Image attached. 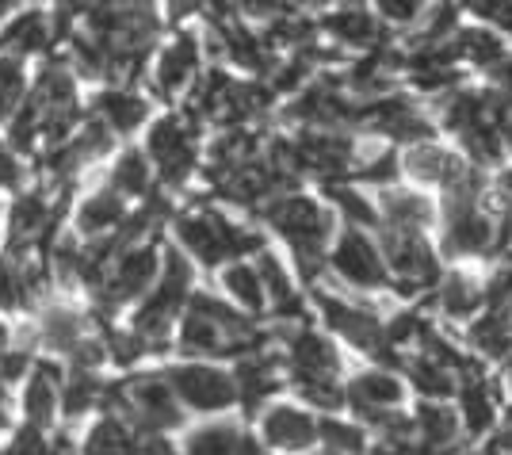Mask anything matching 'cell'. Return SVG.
<instances>
[{"mask_svg":"<svg viewBox=\"0 0 512 455\" xmlns=\"http://www.w3.org/2000/svg\"><path fill=\"white\" fill-rule=\"evenodd\" d=\"M379 8H383L386 20L394 23H409L421 8H425V0H379Z\"/></svg>","mask_w":512,"mask_h":455,"instance_id":"cell-53","label":"cell"},{"mask_svg":"<svg viewBox=\"0 0 512 455\" xmlns=\"http://www.w3.org/2000/svg\"><path fill=\"white\" fill-rule=\"evenodd\" d=\"M77 455H142V436L134 433L123 417L104 410L85 429Z\"/></svg>","mask_w":512,"mask_h":455,"instance_id":"cell-17","label":"cell"},{"mask_svg":"<svg viewBox=\"0 0 512 455\" xmlns=\"http://www.w3.org/2000/svg\"><path fill=\"white\" fill-rule=\"evenodd\" d=\"M176 345L192 360H203V356H237L241 360L249 352H260L264 333L245 314H237L234 306H226L207 291H192Z\"/></svg>","mask_w":512,"mask_h":455,"instance_id":"cell-1","label":"cell"},{"mask_svg":"<svg viewBox=\"0 0 512 455\" xmlns=\"http://www.w3.org/2000/svg\"><path fill=\"white\" fill-rule=\"evenodd\" d=\"M23 88H27L23 62H16V58H4V54H0V123H8V119L20 111Z\"/></svg>","mask_w":512,"mask_h":455,"instance_id":"cell-40","label":"cell"},{"mask_svg":"<svg viewBox=\"0 0 512 455\" xmlns=\"http://www.w3.org/2000/svg\"><path fill=\"white\" fill-rule=\"evenodd\" d=\"M46 43H50V31H46L43 12H23L20 20L4 27V35H0V54L23 62V58H31V54H43Z\"/></svg>","mask_w":512,"mask_h":455,"instance_id":"cell-25","label":"cell"},{"mask_svg":"<svg viewBox=\"0 0 512 455\" xmlns=\"http://www.w3.org/2000/svg\"><path fill=\"white\" fill-rule=\"evenodd\" d=\"M386 345L390 348H406V345H421L425 341V333H428V322L421 318V314H398L394 322H386Z\"/></svg>","mask_w":512,"mask_h":455,"instance_id":"cell-46","label":"cell"},{"mask_svg":"<svg viewBox=\"0 0 512 455\" xmlns=\"http://www.w3.org/2000/svg\"><path fill=\"white\" fill-rule=\"evenodd\" d=\"M234 387H237V402L249 413H256V406H260L268 394H276V390L283 387V379H279V360L272 352H264V348L241 356L234 371Z\"/></svg>","mask_w":512,"mask_h":455,"instance_id":"cell-16","label":"cell"},{"mask_svg":"<svg viewBox=\"0 0 512 455\" xmlns=\"http://www.w3.org/2000/svg\"><path fill=\"white\" fill-rule=\"evenodd\" d=\"M245 429H237L234 421H207L184 436L180 455H241Z\"/></svg>","mask_w":512,"mask_h":455,"instance_id":"cell-30","label":"cell"},{"mask_svg":"<svg viewBox=\"0 0 512 455\" xmlns=\"http://www.w3.org/2000/svg\"><path fill=\"white\" fill-rule=\"evenodd\" d=\"M314 31H318V23L302 20V16H279L268 31V50L272 46H310Z\"/></svg>","mask_w":512,"mask_h":455,"instance_id":"cell-44","label":"cell"},{"mask_svg":"<svg viewBox=\"0 0 512 455\" xmlns=\"http://www.w3.org/2000/svg\"><path fill=\"white\" fill-rule=\"evenodd\" d=\"M459 4L474 16H482V20L512 27V0H459Z\"/></svg>","mask_w":512,"mask_h":455,"instance_id":"cell-49","label":"cell"},{"mask_svg":"<svg viewBox=\"0 0 512 455\" xmlns=\"http://www.w3.org/2000/svg\"><path fill=\"white\" fill-rule=\"evenodd\" d=\"M482 295H486V303H490L493 310H497V306L509 303V299H512V264H505V268H501V272L493 276L490 287H486Z\"/></svg>","mask_w":512,"mask_h":455,"instance_id":"cell-51","label":"cell"},{"mask_svg":"<svg viewBox=\"0 0 512 455\" xmlns=\"http://www.w3.org/2000/svg\"><path fill=\"white\" fill-rule=\"evenodd\" d=\"M329 192H333V199L341 203V211L348 215V226H371V222H379V211H375L363 195L348 192V188H337V184H329Z\"/></svg>","mask_w":512,"mask_h":455,"instance_id":"cell-48","label":"cell"},{"mask_svg":"<svg viewBox=\"0 0 512 455\" xmlns=\"http://www.w3.org/2000/svg\"><path fill=\"white\" fill-rule=\"evenodd\" d=\"M493 81L501 85V92L512 100V62H497L493 65Z\"/></svg>","mask_w":512,"mask_h":455,"instance_id":"cell-58","label":"cell"},{"mask_svg":"<svg viewBox=\"0 0 512 455\" xmlns=\"http://www.w3.org/2000/svg\"><path fill=\"white\" fill-rule=\"evenodd\" d=\"M260 444L268 452L299 455L318 444V421L299 406H272L260 417Z\"/></svg>","mask_w":512,"mask_h":455,"instance_id":"cell-11","label":"cell"},{"mask_svg":"<svg viewBox=\"0 0 512 455\" xmlns=\"http://www.w3.org/2000/svg\"><path fill=\"white\" fill-rule=\"evenodd\" d=\"M199 69V39L195 35H180L172 46H165L161 62H157V92L161 96H176L180 88L188 85Z\"/></svg>","mask_w":512,"mask_h":455,"instance_id":"cell-22","label":"cell"},{"mask_svg":"<svg viewBox=\"0 0 512 455\" xmlns=\"http://www.w3.org/2000/svg\"><path fill=\"white\" fill-rule=\"evenodd\" d=\"M291 387L299 390L310 406H318V410H341L344 406V387L337 379H299Z\"/></svg>","mask_w":512,"mask_h":455,"instance_id":"cell-45","label":"cell"},{"mask_svg":"<svg viewBox=\"0 0 512 455\" xmlns=\"http://www.w3.org/2000/svg\"><path fill=\"white\" fill-rule=\"evenodd\" d=\"M8 123H12V146H16V150H31V146L39 142V111H35L31 100H23L20 111H16Z\"/></svg>","mask_w":512,"mask_h":455,"instance_id":"cell-47","label":"cell"},{"mask_svg":"<svg viewBox=\"0 0 512 455\" xmlns=\"http://www.w3.org/2000/svg\"><path fill=\"white\" fill-rule=\"evenodd\" d=\"M161 272V253L153 241H142V245H130L119 257L111 260L107 276L92 291H96V303H100V314H115L119 306L142 299L153 287Z\"/></svg>","mask_w":512,"mask_h":455,"instance_id":"cell-5","label":"cell"},{"mask_svg":"<svg viewBox=\"0 0 512 455\" xmlns=\"http://www.w3.org/2000/svg\"><path fill=\"white\" fill-rule=\"evenodd\" d=\"M104 383L96 379V371L69 368L62 375V402H58V417H85L96 406H104Z\"/></svg>","mask_w":512,"mask_h":455,"instance_id":"cell-29","label":"cell"},{"mask_svg":"<svg viewBox=\"0 0 512 455\" xmlns=\"http://www.w3.org/2000/svg\"><path fill=\"white\" fill-rule=\"evenodd\" d=\"M150 188V165L138 150H127L111 169V192L115 195H146Z\"/></svg>","mask_w":512,"mask_h":455,"instance_id":"cell-39","label":"cell"},{"mask_svg":"<svg viewBox=\"0 0 512 455\" xmlns=\"http://www.w3.org/2000/svg\"><path fill=\"white\" fill-rule=\"evenodd\" d=\"M176 238L207 268H218L222 260L245 257V253L260 249V234L234 226L230 218L214 215V211H195V215L176 218Z\"/></svg>","mask_w":512,"mask_h":455,"instance_id":"cell-4","label":"cell"},{"mask_svg":"<svg viewBox=\"0 0 512 455\" xmlns=\"http://www.w3.org/2000/svg\"><path fill=\"white\" fill-rule=\"evenodd\" d=\"M0 455H73V448H65L58 440H50L43 429H31L23 425L12 433V440L0 448Z\"/></svg>","mask_w":512,"mask_h":455,"instance_id":"cell-42","label":"cell"},{"mask_svg":"<svg viewBox=\"0 0 512 455\" xmlns=\"http://www.w3.org/2000/svg\"><path fill=\"white\" fill-rule=\"evenodd\" d=\"M146 115H150L146 100L127 92V88H107L96 96V119L115 134H130L134 127H142Z\"/></svg>","mask_w":512,"mask_h":455,"instance_id":"cell-23","label":"cell"},{"mask_svg":"<svg viewBox=\"0 0 512 455\" xmlns=\"http://www.w3.org/2000/svg\"><path fill=\"white\" fill-rule=\"evenodd\" d=\"M295 157H299L302 173H314L325 184H337L352 161V138L337 134V130H306L295 142Z\"/></svg>","mask_w":512,"mask_h":455,"instance_id":"cell-10","label":"cell"},{"mask_svg":"<svg viewBox=\"0 0 512 455\" xmlns=\"http://www.w3.org/2000/svg\"><path fill=\"white\" fill-rule=\"evenodd\" d=\"M214 31H218V39H222V50H226L237 65H245V69H253V73H268V69H272V50H268V43H260L245 27H237V23H218Z\"/></svg>","mask_w":512,"mask_h":455,"instance_id":"cell-31","label":"cell"},{"mask_svg":"<svg viewBox=\"0 0 512 455\" xmlns=\"http://www.w3.org/2000/svg\"><path fill=\"white\" fill-rule=\"evenodd\" d=\"M398 173H402L398 157H394V153H383V157H375L371 165H363L356 176L367 180V184H390V180H398Z\"/></svg>","mask_w":512,"mask_h":455,"instance_id":"cell-50","label":"cell"},{"mask_svg":"<svg viewBox=\"0 0 512 455\" xmlns=\"http://www.w3.org/2000/svg\"><path fill=\"white\" fill-rule=\"evenodd\" d=\"M470 341L482 356L505 360V356H512V318L505 310H490L486 318L470 325Z\"/></svg>","mask_w":512,"mask_h":455,"instance_id":"cell-34","label":"cell"},{"mask_svg":"<svg viewBox=\"0 0 512 455\" xmlns=\"http://www.w3.org/2000/svg\"><path fill=\"white\" fill-rule=\"evenodd\" d=\"M306 4H329V0H306Z\"/></svg>","mask_w":512,"mask_h":455,"instance_id":"cell-62","label":"cell"},{"mask_svg":"<svg viewBox=\"0 0 512 455\" xmlns=\"http://www.w3.org/2000/svg\"><path fill=\"white\" fill-rule=\"evenodd\" d=\"M222 287H226L245 310H253V314H260V310L268 306V299H264V283H260L253 264H230V268L222 272Z\"/></svg>","mask_w":512,"mask_h":455,"instance_id":"cell-36","label":"cell"},{"mask_svg":"<svg viewBox=\"0 0 512 455\" xmlns=\"http://www.w3.org/2000/svg\"><path fill=\"white\" fill-rule=\"evenodd\" d=\"M459 394H463V421H459V425H467L470 436L490 433L493 421H497V390H493L490 379L478 368L467 371Z\"/></svg>","mask_w":512,"mask_h":455,"instance_id":"cell-21","label":"cell"},{"mask_svg":"<svg viewBox=\"0 0 512 455\" xmlns=\"http://www.w3.org/2000/svg\"><path fill=\"white\" fill-rule=\"evenodd\" d=\"M12 4H16V0H0V16H4V12L12 8Z\"/></svg>","mask_w":512,"mask_h":455,"instance_id":"cell-61","label":"cell"},{"mask_svg":"<svg viewBox=\"0 0 512 455\" xmlns=\"http://www.w3.org/2000/svg\"><path fill=\"white\" fill-rule=\"evenodd\" d=\"M318 306H321V314H325V322L333 325L348 345H356L360 352H367L371 360H379L386 371L402 364V356L386 345V329L375 314L356 310V306L341 303V299H329V295H318Z\"/></svg>","mask_w":512,"mask_h":455,"instance_id":"cell-8","label":"cell"},{"mask_svg":"<svg viewBox=\"0 0 512 455\" xmlns=\"http://www.w3.org/2000/svg\"><path fill=\"white\" fill-rule=\"evenodd\" d=\"M448 207V249L451 253H486L493 245V226L474 203H444Z\"/></svg>","mask_w":512,"mask_h":455,"instance_id":"cell-18","label":"cell"},{"mask_svg":"<svg viewBox=\"0 0 512 455\" xmlns=\"http://www.w3.org/2000/svg\"><path fill=\"white\" fill-rule=\"evenodd\" d=\"M4 348H8V329L0 325V352H4Z\"/></svg>","mask_w":512,"mask_h":455,"instance_id":"cell-59","label":"cell"},{"mask_svg":"<svg viewBox=\"0 0 512 455\" xmlns=\"http://www.w3.org/2000/svg\"><path fill=\"white\" fill-rule=\"evenodd\" d=\"M413 81L428 92H436V88H455L459 85V73H451V69H425V73H413Z\"/></svg>","mask_w":512,"mask_h":455,"instance_id":"cell-54","label":"cell"},{"mask_svg":"<svg viewBox=\"0 0 512 455\" xmlns=\"http://www.w3.org/2000/svg\"><path fill=\"white\" fill-rule=\"evenodd\" d=\"M363 455H425L417 440H375Z\"/></svg>","mask_w":512,"mask_h":455,"instance_id":"cell-55","label":"cell"},{"mask_svg":"<svg viewBox=\"0 0 512 455\" xmlns=\"http://www.w3.org/2000/svg\"><path fill=\"white\" fill-rule=\"evenodd\" d=\"M459 54L470 58L474 65H497L501 62V39L493 31H463L459 39Z\"/></svg>","mask_w":512,"mask_h":455,"instance_id":"cell-43","label":"cell"},{"mask_svg":"<svg viewBox=\"0 0 512 455\" xmlns=\"http://www.w3.org/2000/svg\"><path fill=\"white\" fill-rule=\"evenodd\" d=\"M150 157H153V165H157V173H161V180H165L169 188H180V184L195 173V130H192V119L169 115V119L153 123Z\"/></svg>","mask_w":512,"mask_h":455,"instance_id":"cell-9","label":"cell"},{"mask_svg":"<svg viewBox=\"0 0 512 455\" xmlns=\"http://www.w3.org/2000/svg\"><path fill=\"white\" fill-rule=\"evenodd\" d=\"M165 379H169L176 402L195 413H222L237 402L234 375L214 368V364H203V360L176 364V368L165 371Z\"/></svg>","mask_w":512,"mask_h":455,"instance_id":"cell-6","label":"cell"},{"mask_svg":"<svg viewBox=\"0 0 512 455\" xmlns=\"http://www.w3.org/2000/svg\"><path fill=\"white\" fill-rule=\"evenodd\" d=\"M409 379H413V387L421 390L425 398H451L455 390H459V383H455V375H451L448 368H440L436 360H428V356H417L413 364H409Z\"/></svg>","mask_w":512,"mask_h":455,"instance_id":"cell-38","label":"cell"},{"mask_svg":"<svg viewBox=\"0 0 512 455\" xmlns=\"http://www.w3.org/2000/svg\"><path fill=\"white\" fill-rule=\"evenodd\" d=\"M341 371V356L325 337H318L314 329H299L287 337V375L291 383L299 379H337Z\"/></svg>","mask_w":512,"mask_h":455,"instance_id":"cell-14","label":"cell"},{"mask_svg":"<svg viewBox=\"0 0 512 455\" xmlns=\"http://www.w3.org/2000/svg\"><path fill=\"white\" fill-rule=\"evenodd\" d=\"M383 215H386V226H398V230L421 234L428 222H432V203H428L425 195L390 192L383 199Z\"/></svg>","mask_w":512,"mask_h":455,"instance_id":"cell-35","label":"cell"},{"mask_svg":"<svg viewBox=\"0 0 512 455\" xmlns=\"http://www.w3.org/2000/svg\"><path fill=\"white\" fill-rule=\"evenodd\" d=\"M192 299V264L180 257L176 249H165V264L157 272L153 287L146 291V299L134 314L130 333L146 345V352H161L169 341L172 322L180 318V310Z\"/></svg>","mask_w":512,"mask_h":455,"instance_id":"cell-2","label":"cell"},{"mask_svg":"<svg viewBox=\"0 0 512 455\" xmlns=\"http://www.w3.org/2000/svg\"><path fill=\"white\" fill-rule=\"evenodd\" d=\"M360 123L383 130L386 138H398V142H425L432 134V123L402 96H386V100H375V104H363Z\"/></svg>","mask_w":512,"mask_h":455,"instance_id":"cell-15","label":"cell"},{"mask_svg":"<svg viewBox=\"0 0 512 455\" xmlns=\"http://www.w3.org/2000/svg\"><path fill=\"white\" fill-rule=\"evenodd\" d=\"M260 215L276 226L283 238L291 241V249L299 253V268L306 280H314L325 260V241L333 234V218L321 211L314 199L306 195H276L272 203H264Z\"/></svg>","mask_w":512,"mask_h":455,"instance_id":"cell-3","label":"cell"},{"mask_svg":"<svg viewBox=\"0 0 512 455\" xmlns=\"http://www.w3.org/2000/svg\"><path fill=\"white\" fill-rule=\"evenodd\" d=\"M207 12H211L214 27H218V23H234L237 0H207Z\"/></svg>","mask_w":512,"mask_h":455,"instance_id":"cell-57","label":"cell"},{"mask_svg":"<svg viewBox=\"0 0 512 455\" xmlns=\"http://www.w3.org/2000/svg\"><path fill=\"white\" fill-rule=\"evenodd\" d=\"M383 257H386L383 260L386 272L398 276V291L402 295H417L421 287H436L440 283V268H436L432 249L413 230L383 226Z\"/></svg>","mask_w":512,"mask_h":455,"instance_id":"cell-7","label":"cell"},{"mask_svg":"<svg viewBox=\"0 0 512 455\" xmlns=\"http://www.w3.org/2000/svg\"><path fill=\"white\" fill-rule=\"evenodd\" d=\"M509 379H512V360H509Z\"/></svg>","mask_w":512,"mask_h":455,"instance_id":"cell-63","label":"cell"},{"mask_svg":"<svg viewBox=\"0 0 512 455\" xmlns=\"http://www.w3.org/2000/svg\"><path fill=\"white\" fill-rule=\"evenodd\" d=\"M501 134L509 138V146H512V119H509V123H505V127H501Z\"/></svg>","mask_w":512,"mask_h":455,"instance_id":"cell-60","label":"cell"},{"mask_svg":"<svg viewBox=\"0 0 512 455\" xmlns=\"http://www.w3.org/2000/svg\"><path fill=\"white\" fill-rule=\"evenodd\" d=\"M406 169L413 176H421V180H432V184L448 188V184H455L459 176L467 173L470 165H463L455 153L440 150V146H413L406 153Z\"/></svg>","mask_w":512,"mask_h":455,"instance_id":"cell-28","label":"cell"},{"mask_svg":"<svg viewBox=\"0 0 512 455\" xmlns=\"http://www.w3.org/2000/svg\"><path fill=\"white\" fill-rule=\"evenodd\" d=\"M256 276L264 283V299H272L276 318H306L299 295H295V287H291L287 272H283V264H279L272 253H260V257H256Z\"/></svg>","mask_w":512,"mask_h":455,"instance_id":"cell-27","label":"cell"},{"mask_svg":"<svg viewBox=\"0 0 512 455\" xmlns=\"http://www.w3.org/2000/svg\"><path fill=\"white\" fill-rule=\"evenodd\" d=\"M119 222H123V195H115L111 188L88 195L85 207L77 211V230L92 241L111 238V234L119 230Z\"/></svg>","mask_w":512,"mask_h":455,"instance_id":"cell-26","label":"cell"},{"mask_svg":"<svg viewBox=\"0 0 512 455\" xmlns=\"http://www.w3.org/2000/svg\"><path fill=\"white\" fill-rule=\"evenodd\" d=\"M58 402H62V371L54 368L50 360L31 364L27 383H23V394H20L23 421H27L31 429L50 433L54 421H58Z\"/></svg>","mask_w":512,"mask_h":455,"instance_id":"cell-13","label":"cell"},{"mask_svg":"<svg viewBox=\"0 0 512 455\" xmlns=\"http://www.w3.org/2000/svg\"><path fill=\"white\" fill-rule=\"evenodd\" d=\"M459 417L455 410L440 406V402H425L417 410V421H413V433H417V444L425 455H451L455 444H459Z\"/></svg>","mask_w":512,"mask_h":455,"instance_id":"cell-19","label":"cell"},{"mask_svg":"<svg viewBox=\"0 0 512 455\" xmlns=\"http://www.w3.org/2000/svg\"><path fill=\"white\" fill-rule=\"evenodd\" d=\"M318 440L325 455H363L367 452V436L360 425H344V421H318Z\"/></svg>","mask_w":512,"mask_h":455,"instance_id":"cell-37","label":"cell"},{"mask_svg":"<svg viewBox=\"0 0 512 455\" xmlns=\"http://www.w3.org/2000/svg\"><path fill=\"white\" fill-rule=\"evenodd\" d=\"M402 398H406V390L386 368L363 371L344 387V402H352L356 410H394V406H402Z\"/></svg>","mask_w":512,"mask_h":455,"instance_id":"cell-20","label":"cell"},{"mask_svg":"<svg viewBox=\"0 0 512 455\" xmlns=\"http://www.w3.org/2000/svg\"><path fill=\"white\" fill-rule=\"evenodd\" d=\"M23 184V165L20 157L12 153V146L0 142V188H20Z\"/></svg>","mask_w":512,"mask_h":455,"instance_id":"cell-52","label":"cell"},{"mask_svg":"<svg viewBox=\"0 0 512 455\" xmlns=\"http://www.w3.org/2000/svg\"><path fill=\"white\" fill-rule=\"evenodd\" d=\"M237 12L268 20V16H283V0H237Z\"/></svg>","mask_w":512,"mask_h":455,"instance_id":"cell-56","label":"cell"},{"mask_svg":"<svg viewBox=\"0 0 512 455\" xmlns=\"http://www.w3.org/2000/svg\"><path fill=\"white\" fill-rule=\"evenodd\" d=\"M436 303H440V310H444L448 318L463 322V318H474V314H478V306L486 303V295H482V287L474 280L451 272L444 283H436Z\"/></svg>","mask_w":512,"mask_h":455,"instance_id":"cell-33","label":"cell"},{"mask_svg":"<svg viewBox=\"0 0 512 455\" xmlns=\"http://www.w3.org/2000/svg\"><path fill=\"white\" fill-rule=\"evenodd\" d=\"M88 333V322L81 314H73L69 306H50L43 310V318H39V337H43L46 348H54V352H62L65 360H69V352L85 341Z\"/></svg>","mask_w":512,"mask_h":455,"instance_id":"cell-24","label":"cell"},{"mask_svg":"<svg viewBox=\"0 0 512 455\" xmlns=\"http://www.w3.org/2000/svg\"><path fill=\"white\" fill-rule=\"evenodd\" d=\"M329 264H333V272H337L341 280H348L352 287H367V291H371V287H386V280H390L379 249L363 238L360 230H348V234L337 241Z\"/></svg>","mask_w":512,"mask_h":455,"instance_id":"cell-12","label":"cell"},{"mask_svg":"<svg viewBox=\"0 0 512 455\" xmlns=\"http://www.w3.org/2000/svg\"><path fill=\"white\" fill-rule=\"evenodd\" d=\"M459 138H463L474 165H493L501 157V130L493 123H474V127L459 130Z\"/></svg>","mask_w":512,"mask_h":455,"instance_id":"cell-41","label":"cell"},{"mask_svg":"<svg viewBox=\"0 0 512 455\" xmlns=\"http://www.w3.org/2000/svg\"><path fill=\"white\" fill-rule=\"evenodd\" d=\"M321 27L337 39V43H348V46H383V31H379V23L371 20L367 12L360 8H344V12H333V16H325Z\"/></svg>","mask_w":512,"mask_h":455,"instance_id":"cell-32","label":"cell"}]
</instances>
